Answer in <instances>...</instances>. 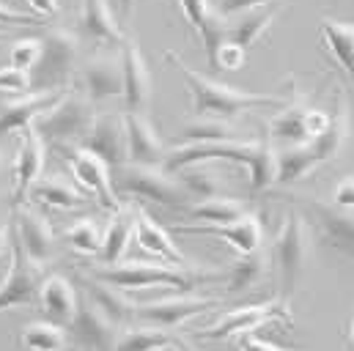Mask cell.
Listing matches in <instances>:
<instances>
[{
	"instance_id": "1",
	"label": "cell",
	"mask_w": 354,
	"mask_h": 351,
	"mask_svg": "<svg viewBox=\"0 0 354 351\" xmlns=\"http://www.w3.org/2000/svg\"><path fill=\"white\" fill-rule=\"evenodd\" d=\"M165 58L176 66L184 77V83L192 93V110L198 118H217V121H231L248 110L256 107H283L286 99L280 93H256V91H242L236 86H228L223 80L206 77L195 72L189 64L181 61V55L168 50Z\"/></svg>"
},
{
	"instance_id": "2",
	"label": "cell",
	"mask_w": 354,
	"mask_h": 351,
	"mask_svg": "<svg viewBox=\"0 0 354 351\" xmlns=\"http://www.w3.org/2000/svg\"><path fill=\"white\" fill-rule=\"evenodd\" d=\"M86 274H91L93 280L107 283V285H115L121 291H143V288L189 291L201 283H212L220 277L217 272H195V269H178V266L151 261H124L115 263V266H96Z\"/></svg>"
},
{
	"instance_id": "3",
	"label": "cell",
	"mask_w": 354,
	"mask_h": 351,
	"mask_svg": "<svg viewBox=\"0 0 354 351\" xmlns=\"http://www.w3.org/2000/svg\"><path fill=\"white\" fill-rule=\"evenodd\" d=\"M80 39L75 30L55 25L41 36V58L30 72V86L36 91H66L77 75Z\"/></svg>"
},
{
	"instance_id": "4",
	"label": "cell",
	"mask_w": 354,
	"mask_h": 351,
	"mask_svg": "<svg viewBox=\"0 0 354 351\" xmlns=\"http://www.w3.org/2000/svg\"><path fill=\"white\" fill-rule=\"evenodd\" d=\"M93 118L96 110L88 99L80 91H66L61 102L33 124V129L44 140V146H55V149L80 146L83 137L88 135Z\"/></svg>"
},
{
	"instance_id": "5",
	"label": "cell",
	"mask_w": 354,
	"mask_h": 351,
	"mask_svg": "<svg viewBox=\"0 0 354 351\" xmlns=\"http://www.w3.org/2000/svg\"><path fill=\"white\" fill-rule=\"evenodd\" d=\"M308 256H310V225L305 222V214H299L297 209H288L272 245V261L277 266L280 288L286 299L297 291Z\"/></svg>"
},
{
	"instance_id": "6",
	"label": "cell",
	"mask_w": 354,
	"mask_h": 351,
	"mask_svg": "<svg viewBox=\"0 0 354 351\" xmlns=\"http://www.w3.org/2000/svg\"><path fill=\"white\" fill-rule=\"evenodd\" d=\"M113 189L115 195H129V198H140V200H154L160 206H171V209H187L189 206V195L187 189L178 184L176 176L165 173L162 168H143V165H124L118 171H113Z\"/></svg>"
},
{
	"instance_id": "7",
	"label": "cell",
	"mask_w": 354,
	"mask_h": 351,
	"mask_svg": "<svg viewBox=\"0 0 354 351\" xmlns=\"http://www.w3.org/2000/svg\"><path fill=\"white\" fill-rule=\"evenodd\" d=\"M269 321H280L286 327H294V319H291V310H288L286 299H269V302H259V305L236 307V310L225 313L214 327L201 330L195 335L201 341H225V338H234V335H250L253 330L264 327Z\"/></svg>"
},
{
	"instance_id": "8",
	"label": "cell",
	"mask_w": 354,
	"mask_h": 351,
	"mask_svg": "<svg viewBox=\"0 0 354 351\" xmlns=\"http://www.w3.org/2000/svg\"><path fill=\"white\" fill-rule=\"evenodd\" d=\"M55 151L64 157V162H66L69 171H72V178L80 184V189H83L86 195H96L99 203H102L104 209H110L113 214L124 206L121 198H118L115 189H113L110 168H107L99 157H93L91 151L80 149V146H61V149H55Z\"/></svg>"
},
{
	"instance_id": "9",
	"label": "cell",
	"mask_w": 354,
	"mask_h": 351,
	"mask_svg": "<svg viewBox=\"0 0 354 351\" xmlns=\"http://www.w3.org/2000/svg\"><path fill=\"white\" fill-rule=\"evenodd\" d=\"M80 149L91 151L93 157H99L110 171H118L129 162L127 157V124H124V113H96L93 124H91L88 135L83 137Z\"/></svg>"
},
{
	"instance_id": "10",
	"label": "cell",
	"mask_w": 354,
	"mask_h": 351,
	"mask_svg": "<svg viewBox=\"0 0 354 351\" xmlns=\"http://www.w3.org/2000/svg\"><path fill=\"white\" fill-rule=\"evenodd\" d=\"M121 77H124V104L127 113H146L151 104V91H154V80H151V69L146 64V55L138 44L135 36H127L121 50Z\"/></svg>"
},
{
	"instance_id": "11",
	"label": "cell",
	"mask_w": 354,
	"mask_h": 351,
	"mask_svg": "<svg viewBox=\"0 0 354 351\" xmlns=\"http://www.w3.org/2000/svg\"><path fill=\"white\" fill-rule=\"evenodd\" d=\"M14 214H17V220L11 225V234H14L17 245L22 247L28 261L39 266V269H44L55 258V231H53V225L47 222V217H41L30 206H19V209H14Z\"/></svg>"
},
{
	"instance_id": "12",
	"label": "cell",
	"mask_w": 354,
	"mask_h": 351,
	"mask_svg": "<svg viewBox=\"0 0 354 351\" xmlns=\"http://www.w3.org/2000/svg\"><path fill=\"white\" fill-rule=\"evenodd\" d=\"M11 266L6 272V277L0 280V313L8 307H28L36 305L39 299V285H41V269L25 258L22 247L17 245L14 234H11Z\"/></svg>"
},
{
	"instance_id": "13",
	"label": "cell",
	"mask_w": 354,
	"mask_h": 351,
	"mask_svg": "<svg viewBox=\"0 0 354 351\" xmlns=\"http://www.w3.org/2000/svg\"><path fill=\"white\" fill-rule=\"evenodd\" d=\"M77 86L80 93L91 104L115 99L124 93V77H121V58L118 53H96L77 69Z\"/></svg>"
},
{
	"instance_id": "14",
	"label": "cell",
	"mask_w": 354,
	"mask_h": 351,
	"mask_svg": "<svg viewBox=\"0 0 354 351\" xmlns=\"http://www.w3.org/2000/svg\"><path fill=\"white\" fill-rule=\"evenodd\" d=\"M299 203L319 228V234L324 236V242L354 261V211H341L333 203H324L310 195L299 198Z\"/></svg>"
},
{
	"instance_id": "15",
	"label": "cell",
	"mask_w": 354,
	"mask_h": 351,
	"mask_svg": "<svg viewBox=\"0 0 354 351\" xmlns=\"http://www.w3.org/2000/svg\"><path fill=\"white\" fill-rule=\"evenodd\" d=\"M217 305H220L217 299H203V296H165V299H157V302L138 305L135 321H143L149 327L174 332L176 327L187 324L192 316L206 313Z\"/></svg>"
},
{
	"instance_id": "16",
	"label": "cell",
	"mask_w": 354,
	"mask_h": 351,
	"mask_svg": "<svg viewBox=\"0 0 354 351\" xmlns=\"http://www.w3.org/2000/svg\"><path fill=\"white\" fill-rule=\"evenodd\" d=\"M44 162H47V146L44 140L36 135V129H25L19 132V149H17V157H14V165H11V173H14V200L11 206L19 209L30 189L41 181L44 173Z\"/></svg>"
},
{
	"instance_id": "17",
	"label": "cell",
	"mask_w": 354,
	"mask_h": 351,
	"mask_svg": "<svg viewBox=\"0 0 354 351\" xmlns=\"http://www.w3.org/2000/svg\"><path fill=\"white\" fill-rule=\"evenodd\" d=\"M174 234H187V236H217L223 239L228 247H234L239 256H250L256 250L264 247V225H261V217L259 214H248L231 225H195V222H187V225H174Z\"/></svg>"
},
{
	"instance_id": "18",
	"label": "cell",
	"mask_w": 354,
	"mask_h": 351,
	"mask_svg": "<svg viewBox=\"0 0 354 351\" xmlns=\"http://www.w3.org/2000/svg\"><path fill=\"white\" fill-rule=\"evenodd\" d=\"M124 124H127V157H129L127 165L162 168L171 149L162 143L151 118L146 113H124Z\"/></svg>"
},
{
	"instance_id": "19",
	"label": "cell",
	"mask_w": 354,
	"mask_h": 351,
	"mask_svg": "<svg viewBox=\"0 0 354 351\" xmlns=\"http://www.w3.org/2000/svg\"><path fill=\"white\" fill-rule=\"evenodd\" d=\"M66 91H33V93H25L19 99L3 102L0 104V137L19 135V132L30 129L44 113H50L61 102V96Z\"/></svg>"
},
{
	"instance_id": "20",
	"label": "cell",
	"mask_w": 354,
	"mask_h": 351,
	"mask_svg": "<svg viewBox=\"0 0 354 351\" xmlns=\"http://www.w3.org/2000/svg\"><path fill=\"white\" fill-rule=\"evenodd\" d=\"M72 335L75 341L83 346L86 351H115L118 343V335H121V327L113 324L88 296L80 299V307H77V316L72 321Z\"/></svg>"
},
{
	"instance_id": "21",
	"label": "cell",
	"mask_w": 354,
	"mask_h": 351,
	"mask_svg": "<svg viewBox=\"0 0 354 351\" xmlns=\"http://www.w3.org/2000/svg\"><path fill=\"white\" fill-rule=\"evenodd\" d=\"M39 310L44 313V321L58 324L64 330L72 327L77 307H80V296L75 291V285L64 277V274H47L39 285V299H36Z\"/></svg>"
},
{
	"instance_id": "22",
	"label": "cell",
	"mask_w": 354,
	"mask_h": 351,
	"mask_svg": "<svg viewBox=\"0 0 354 351\" xmlns=\"http://www.w3.org/2000/svg\"><path fill=\"white\" fill-rule=\"evenodd\" d=\"M135 239H138V247L143 253L160 258L162 263H171L178 269H192V261L178 250L171 234L143 206H135Z\"/></svg>"
},
{
	"instance_id": "23",
	"label": "cell",
	"mask_w": 354,
	"mask_h": 351,
	"mask_svg": "<svg viewBox=\"0 0 354 351\" xmlns=\"http://www.w3.org/2000/svg\"><path fill=\"white\" fill-rule=\"evenodd\" d=\"M349 129H352V118H349V102H346V93L344 88H335V96H333V113H330V126L324 129V135H319L316 140H310V151L316 154L319 165H327L333 162L341 149L346 146L349 140Z\"/></svg>"
},
{
	"instance_id": "24",
	"label": "cell",
	"mask_w": 354,
	"mask_h": 351,
	"mask_svg": "<svg viewBox=\"0 0 354 351\" xmlns=\"http://www.w3.org/2000/svg\"><path fill=\"white\" fill-rule=\"evenodd\" d=\"M77 280H80V285H86V294H88L91 302H93L113 324H118L121 330L129 327V324H135L138 302H132V299L127 296V291H121V288H115V285H107V283H102V280H93L91 274H77Z\"/></svg>"
},
{
	"instance_id": "25",
	"label": "cell",
	"mask_w": 354,
	"mask_h": 351,
	"mask_svg": "<svg viewBox=\"0 0 354 351\" xmlns=\"http://www.w3.org/2000/svg\"><path fill=\"white\" fill-rule=\"evenodd\" d=\"M280 6L272 3H253L248 11L236 14L228 19V41L239 44L242 50H250L266 30L272 28V22L277 19Z\"/></svg>"
},
{
	"instance_id": "26",
	"label": "cell",
	"mask_w": 354,
	"mask_h": 351,
	"mask_svg": "<svg viewBox=\"0 0 354 351\" xmlns=\"http://www.w3.org/2000/svg\"><path fill=\"white\" fill-rule=\"evenodd\" d=\"M178 11L184 14V19L198 30V36L203 39L206 55L212 61L214 50L228 39V19L220 14L217 6L212 3H178Z\"/></svg>"
},
{
	"instance_id": "27",
	"label": "cell",
	"mask_w": 354,
	"mask_h": 351,
	"mask_svg": "<svg viewBox=\"0 0 354 351\" xmlns=\"http://www.w3.org/2000/svg\"><path fill=\"white\" fill-rule=\"evenodd\" d=\"M80 30L86 39L102 44V47L121 50L124 39H127V33L121 30V25L107 3H83L80 6Z\"/></svg>"
},
{
	"instance_id": "28",
	"label": "cell",
	"mask_w": 354,
	"mask_h": 351,
	"mask_svg": "<svg viewBox=\"0 0 354 351\" xmlns=\"http://www.w3.org/2000/svg\"><path fill=\"white\" fill-rule=\"evenodd\" d=\"M132 236H135V206H121L102 234V250H99L102 263L104 266L121 263Z\"/></svg>"
},
{
	"instance_id": "29",
	"label": "cell",
	"mask_w": 354,
	"mask_h": 351,
	"mask_svg": "<svg viewBox=\"0 0 354 351\" xmlns=\"http://www.w3.org/2000/svg\"><path fill=\"white\" fill-rule=\"evenodd\" d=\"M250 214V206L236 198H209L187 206V217L195 220V225H231Z\"/></svg>"
},
{
	"instance_id": "30",
	"label": "cell",
	"mask_w": 354,
	"mask_h": 351,
	"mask_svg": "<svg viewBox=\"0 0 354 351\" xmlns=\"http://www.w3.org/2000/svg\"><path fill=\"white\" fill-rule=\"evenodd\" d=\"M322 39L327 53L333 55V61L341 66V72L346 77H352L354 83V22H341L333 17L322 19Z\"/></svg>"
},
{
	"instance_id": "31",
	"label": "cell",
	"mask_w": 354,
	"mask_h": 351,
	"mask_svg": "<svg viewBox=\"0 0 354 351\" xmlns=\"http://www.w3.org/2000/svg\"><path fill=\"white\" fill-rule=\"evenodd\" d=\"M28 198H33L36 203H44V206H50V209H61V211L80 209V206L88 203V195H86L80 187H75V184H69V181H64V178H44V176H41V181L30 189Z\"/></svg>"
},
{
	"instance_id": "32",
	"label": "cell",
	"mask_w": 354,
	"mask_h": 351,
	"mask_svg": "<svg viewBox=\"0 0 354 351\" xmlns=\"http://www.w3.org/2000/svg\"><path fill=\"white\" fill-rule=\"evenodd\" d=\"M181 146H206V143H236L239 129L231 121L217 118H195L178 129Z\"/></svg>"
},
{
	"instance_id": "33",
	"label": "cell",
	"mask_w": 354,
	"mask_h": 351,
	"mask_svg": "<svg viewBox=\"0 0 354 351\" xmlns=\"http://www.w3.org/2000/svg\"><path fill=\"white\" fill-rule=\"evenodd\" d=\"M181 346L178 338L168 330H157L149 324H129L121 330L115 351H162Z\"/></svg>"
},
{
	"instance_id": "34",
	"label": "cell",
	"mask_w": 354,
	"mask_h": 351,
	"mask_svg": "<svg viewBox=\"0 0 354 351\" xmlns=\"http://www.w3.org/2000/svg\"><path fill=\"white\" fill-rule=\"evenodd\" d=\"M305 104L297 99L291 104H283L280 113L269 121V140H280L288 146H305L308 135H305Z\"/></svg>"
},
{
	"instance_id": "35",
	"label": "cell",
	"mask_w": 354,
	"mask_h": 351,
	"mask_svg": "<svg viewBox=\"0 0 354 351\" xmlns=\"http://www.w3.org/2000/svg\"><path fill=\"white\" fill-rule=\"evenodd\" d=\"M269 261L272 256L266 253L264 247L250 253V256H242L239 261L228 269V291L231 294H245V291H253L269 272Z\"/></svg>"
},
{
	"instance_id": "36",
	"label": "cell",
	"mask_w": 354,
	"mask_h": 351,
	"mask_svg": "<svg viewBox=\"0 0 354 351\" xmlns=\"http://www.w3.org/2000/svg\"><path fill=\"white\" fill-rule=\"evenodd\" d=\"M176 178H178V184L187 189L189 198H201V200L223 198V178L212 168V162L189 165V168L178 171Z\"/></svg>"
},
{
	"instance_id": "37",
	"label": "cell",
	"mask_w": 354,
	"mask_h": 351,
	"mask_svg": "<svg viewBox=\"0 0 354 351\" xmlns=\"http://www.w3.org/2000/svg\"><path fill=\"white\" fill-rule=\"evenodd\" d=\"M19 343L28 351H66L69 335L64 327L50 321H30L19 332Z\"/></svg>"
},
{
	"instance_id": "38",
	"label": "cell",
	"mask_w": 354,
	"mask_h": 351,
	"mask_svg": "<svg viewBox=\"0 0 354 351\" xmlns=\"http://www.w3.org/2000/svg\"><path fill=\"white\" fill-rule=\"evenodd\" d=\"M316 168H319V160L308 143L277 151V184H294L308 173H313Z\"/></svg>"
},
{
	"instance_id": "39",
	"label": "cell",
	"mask_w": 354,
	"mask_h": 351,
	"mask_svg": "<svg viewBox=\"0 0 354 351\" xmlns=\"http://www.w3.org/2000/svg\"><path fill=\"white\" fill-rule=\"evenodd\" d=\"M248 173H250V189L253 192H264L277 181V151H274L269 135L256 140V151L248 162Z\"/></svg>"
},
{
	"instance_id": "40",
	"label": "cell",
	"mask_w": 354,
	"mask_h": 351,
	"mask_svg": "<svg viewBox=\"0 0 354 351\" xmlns=\"http://www.w3.org/2000/svg\"><path fill=\"white\" fill-rule=\"evenodd\" d=\"M102 228L93 217H80L77 222H72L66 231H64V239L72 250H77L80 256H99L102 250Z\"/></svg>"
},
{
	"instance_id": "41",
	"label": "cell",
	"mask_w": 354,
	"mask_h": 351,
	"mask_svg": "<svg viewBox=\"0 0 354 351\" xmlns=\"http://www.w3.org/2000/svg\"><path fill=\"white\" fill-rule=\"evenodd\" d=\"M41 58V39H19L11 44V66L19 72H33Z\"/></svg>"
},
{
	"instance_id": "42",
	"label": "cell",
	"mask_w": 354,
	"mask_h": 351,
	"mask_svg": "<svg viewBox=\"0 0 354 351\" xmlns=\"http://www.w3.org/2000/svg\"><path fill=\"white\" fill-rule=\"evenodd\" d=\"M214 69H220V72H239L245 64H248V50H242L239 44H234V41H223L217 50H214V55H212V61H209Z\"/></svg>"
},
{
	"instance_id": "43",
	"label": "cell",
	"mask_w": 354,
	"mask_h": 351,
	"mask_svg": "<svg viewBox=\"0 0 354 351\" xmlns=\"http://www.w3.org/2000/svg\"><path fill=\"white\" fill-rule=\"evenodd\" d=\"M30 75L19 72L14 66H0V93H28L30 91Z\"/></svg>"
},
{
	"instance_id": "44",
	"label": "cell",
	"mask_w": 354,
	"mask_h": 351,
	"mask_svg": "<svg viewBox=\"0 0 354 351\" xmlns=\"http://www.w3.org/2000/svg\"><path fill=\"white\" fill-rule=\"evenodd\" d=\"M327 126H330V113H324L319 107H308L305 110V135H308V143L316 140L319 135H324Z\"/></svg>"
},
{
	"instance_id": "45",
	"label": "cell",
	"mask_w": 354,
	"mask_h": 351,
	"mask_svg": "<svg viewBox=\"0 0 354 351\" xmlns=\"http://www.w3.org/2000/svg\"><path fill=\"white\" fill-rule=\"evenodd\" d=\"M333 206L341 209V211H354V176H346L335 184Z\"/></svg>"
},
{
	"instance_id": "46",
	"label": "cell",
	"mask_w": 354,
	"mask_h": 351,
	"mask_svg": "<svg viewBox=\"0 0 354 351\" xmlns=\"http://www.w3.org/2000/svg\"><path fill=\"white\" fill-rule=\"evenodd\" d=\"M0 25H44V22L30 14H19L8 6H0Z\"/></svg>"
},
{
	"instance_id": "47",
	"label": "cell",
	"mask_w": 354,
	"mask_h": 351,
	"mask_svg": "<svg viewBox=\"0 0 354 351\" xmlns=\"http://www.w3.org/2000/svg\"><path fill=\"white\" fill-rule=\"evenodd\" d=\"M25 6H28V11H30V17H36V19H41V22H47L50 17H55V14L61 11L58 3H41V0H28Z\"/></svg>"
},
{
	"instance_id": "48",
	"label": "cell",
	"mask_w": 354,
	"mask_h": 351,
	"mask_svg": "<svg viewBox=\"0 0 354 351\" xmlns=\"http://www.w3.org/2000/svg\"><path fill=\"white\" fill-rule=\"evenodd\" d=\"M239 351H291V349H280V346H274V343H269V341H261V338H256V335H242Z\"/></svg>"
},
{
	"instance_id": "49",
	"label": "cell",
	"mask_w": 354,
	"mask_h": 351,
	"mask_svg": "<svg viewBox=\"0 0 354 351\" xmlns=\"http://www.w3.org/2000/svg\"><path fill=\"white\" fill-rule=\"evenodd\" d=\"M11 250V225L0 222V258Z\"/></svg>"
},
{
	"instance_id": "50",
	"label": "cell",
	"mask_w": 354,
	"mask_h": 351,
	"mask_svg": "<svg viewBox=\"0 0 354 351\" xmlns=\"http://www.w3.org/2000/svg\"><path fill=\"white\" fill-rule=\"evenodd\" d=\"M6 168H8V165H6V157H3V151H0V178L6 176Z\"/></svg>"
},
{
	"instance_id": "51",
	"label": "cell",
	"mask_w": 354,
	"mask_h": 351,
	"mask_svg": "<svg viewBox=\"0 0 354 351\" xmlns=\"http://www.w3.org/2000/svg\"><path fill=\"white\" fill-rule=\"evenodd\" d=\"M349 341H352V346H354V319H352V324H349Z\"/></svg>"
},
{
	"instance_id": "52",
	"label": "cell",
	"mask_w": 354,
	"mask_h": 351,
	"mask_svg": "<svg viewBox=\"0 0 354 351\" xmlns=\"http://www.w3.org/2000/svg\"><path fill=\"white\" fill-rule=\"evenodd\" d=\"M176 351H184V349H176Z\"/></svg>"
},
{
	"instance_id": "53",
	"label": "cell",
	"mask_w": 354,
	"mask_h": 351,
	"mask_svg": "<svg viewBox=\"0 0 354 351\" xmlns=\"http://www.w3.org/2000/svg\"><path fill=\"white\" fill-rule=\"evenodd\" d=\"M0 41H3V36H0Z\"/></svg>"
}]
</instances>
